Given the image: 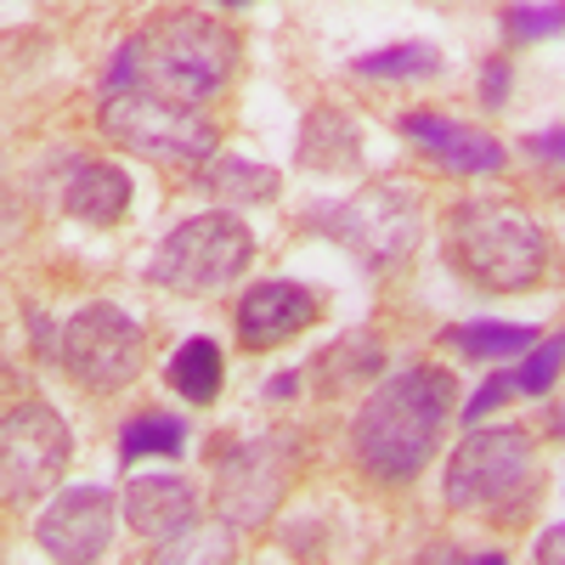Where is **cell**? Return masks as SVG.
I'll list each match as a JSON object with an SVG mask.
<instances>
[{
	"label": "cell",
	"mask_w": 565,
	"mask_h": 565,
	"mask_svg": "<svg viewBox=\"0 0 565 565\" xmlns=\"http://www.w3.org/2000/svg\"><path fill=\"white\" fill-rule=\"evenodd\" d=\"M458 413V385L447 367H402L367 391L351 418V452L367 481L402 487L430 463L447 418Z\"/></svg>",
	"instance_id": "obj_1"
},
{
	"label": "cell",
	"mask_w": 565,
	"mask_h": 565,
	"mask_svg": "<svg viewBox=\"0 0 565 565\" xmlns=\"http://www.w3.org/2000/svg\"><path fill=\"white\" fill-rule=\"evenodd\" d=\"M559 430H565V407H559Z\"/></svg>",
	"instance_id": "obj_31"
},
{
	"label": "cell",
	"mask_w": 565,
	"mask_h": 565,
	"mask_svg": "<svg viewBox=\"0 0 565 565\" xmlns=\"http://www.w3.org/2000/svg\"><path fill=\"white\" fill-rule=\"evenodd\" d=\"M503 29H509V40L537 45V40H548V34L565 29V0H548V7H509L503 12Z\"/></svg>",
	"instance_id": "obj_24"
},
{
	"label": "cell",
	"mask_w": 565,
	"mask_h": 565,
	"mask_svg": "<svg viewBox=\"0 0 565 565\" xmlns=\"http://www.w3.org/2000/svg\"><path fill=\"white\" fill-rule=\"evenodd\" d=\"M300 391V380H295V373H277V380L266 385V396H295Z\"/></svg>",
	"instance_id": "obj_29"
},
{
	"label": "cell",
	"mask_w": 565,
	"mask_h": 565,
	"mask_svg": "<svg viewBox=\"0 0 565 565\" xmlns=\"http://www.w3.org/2000/svg\"><path fill=\"white\" fill-rule=\"evenodd\" d=\"M532 153L548 159V164H565V130H537L532 136Z\"/></svg>",
	"instance_id": "obj_28"
},
{
	"label": "cell",
	"mask_w": 565,
	"mask_h": 565,
	"mask_svg": "<svg viewBox=\"0 0 565 565\" xmlns=\"http://www.w3.org/2000/svg\"><path fill=\"white\" fill-rule=\"evenodd\" d=\"M380 367H385V351H380V340H373V334H345L340 345H328V351L311 362L317 385H322L328 396L345 391L351 380H373Z\"/></svg>",
	"instance_id": "obj_20"
},
{
	"label": "cell",
	"mask_w": 565,
	"mask_h": 565,
	"mask_svg": "<svg viewBox=\"0 0 565 565\" xmlns=\"http://www.w3.org/2000/svg\"><path fill=\"white\" fill-rule=\"evenodd\" d=\"M221 7H249V0H221Z\"/></svg>",
	"instance_id": "obj_30"
},
{
	"label": "cell",
	"mask_w": 565,
	"mask_h": 565,
	"mask_svg": "<svg viewBox=\"0 0 565 565\" xmlns=\"http://www.w3.org/2000/svg\"><path fill=\"white\" fill-rule=\"evenodd\" d=\"M170 391L181 396V402H193V407H210L215 396H221V373H226V362H221V345L210 340V334H193V340H181L175 345V356H170Z\"/></svg>",
	"instance_id": "obj_18"
},
{
	"label": "cell",
	"mask_w": 565,
	"mask_h": 565,
	"mask_svg": "<svg viewBox=\"0 0 565 565\" xmlns=\"http://www.w3.org/2000/svg\"><path fill=\"white\" fill-rule=\"evenodd\" d=\"M63 210L85 226H114L130 210V175L108 159H79L63 181Z\"/></svg>",
	"instance_id": "obj_15"
},
{
	"label": "cell",
	"mask_w": 565,
	"mask_h": 565,
	"mask_svg": "<svg viewBox=\"0 0 565 565\" xmlns=\"http://www.w3.org/2000/svg\"><path fill=\"white\" fill-rule=\"evenodd\" d=\"M509 396H514V373H492V380H487L476 396H469V402L458 407V418H463V424H481V418H492Z\"/></svg>",
	"instance_id": "obj_25"
},
{
	"label": "cell",
	"mask_w": 565,
	"mask_h": 565,
	"mask_svg": "<svg viewBox=\"0 0 565 565\" xmlns=\"http://www.w3.org/2000/svg\"><path fill=\"white\" fill-rule=\"evenodd\" d=\"M402 136L424 159H436L447 175H498L509 164L503 141L487 136L481 125H463V119H447V114H430V108H413L402 119Z\"/></svg>",
	"instance_id": "obj_13"
},
{
	"label": "cell",
	"mask_w": 565,
	"mask_h": 565,
	"mask_svg": "<svg viewBox=\"0 0 565 565\" xmlns=\"http://www.w3.org/2000/svg\"><path fill=\"white\" fill-rule=\"evenodd\" d=\"M543 565H565V521L559 526H548L543 537H537V548H532Z\"/></svg>",
	"instance_id": "obj_27"
},
{
	"label": "cell",
	"mask_w": 565,
	"mask_h": 565,
	"mask_svg": "<svg viewBox=\"0 0 565 565\" xmlns=\"http://www.w3.org/2000/svg\"><path fill=\"white\" fill-rule=\"evenodd\" d=\"M311 221H317V232H328L334 244H345L373 271H391L424 238V193L413 181H367V186H356L351 199L311 210Z\"/></svg>",
	"instance_id": "obj_6"
},
{
	"label": "cell",
	"mask_w": 565,
	"mask_h": 565,
	"mask_svg": "<svg viewBox=\"0 0 565 565\" xmlns=\"http://www.w3.org/2000/svg\"><path fill=\"white\" fill-rule=\"evenodd\" d=\"M295 159H300L306 170H328V175H334V170H356V164H362V130H356V119H351L340 103L311 108L306 125H300Z\"/></svg>",
	"instance_id": "obj_16"
},
{
	"label": "cell",
	"mask_w": 565,
	"mask_h": 565,
	"mask_svg": "<svg viewBox=\"0 0 565 565\" xmlns=\"http://www.w3.org/2000/svg\"><path fill=\"white\" fill-rule=\"evenodd\" d=\"M57 362H63V373L74 385L97 391V396H114L141 373V362H148V334H141V322L125 306L97 300V306H85L63 322Z\"/></svg>",
	"instance_id": "obj_8"
},
{
	"label": "cell",
	"mask_w": 565,
	"mask_h": 565,
	"mask_svg": "<svg viewBox=\"0 0 565 565\" xmlns=\"http://www.w3.org/2000/svg\"><path fill=\"white\" fill-rule=\"evenodd\" d=\"M119 514H125V503H114V492H103V487H68L34 521V543L52 559L90 565V559H103L114 548Z\"/></svg>",
	"instance_id": "obj_11"
},
{
	"label": "cell",
	"mask_w": 565,
	"mask_h": 565,
	"mask_svg": "<svg viewBox=\"0 0 565 565\" xmlns=\"http://www.w3.org/2000/svg\"><path fill=\"white\" fill-rule=\"evenodd\" d=\"M452 351H463L469 362H509V356H526L537 345V328H514V322H458L441 334Z\"/></svg>",
	"instance_id": "obj_19"
},
{
	"label": "cell",
	"mask_w": 565,
	"mask_h": 565,
	"mask_svg": "<svg viewBox=\"0 0 565 565\" xmlns=\"http://www.w3.org/2000/svg\"><path fill=\"white\" fill-rule=\"evenodd\" d=\"M199 186H210V193L226 199V204H271L282 181H277L271 164H255V159H238V153H215L210 164H199Z\"/></svg>",
	"instance_id": "obj_17"
},
{
	"label": "cell",
	"mask_w": 565,
	"mask_h": 565,
	"mask_svg": "<svg viewBox=\"0 0 565 565\" xmlns=\"http://www.w3.org/2000/svg\"><path fill=\"white\" fill-rule=\"evenodd\" d=\"M481 97H487V108H503V103H509V63H503V57L487 63V74H481Z\"/></svg>",
	"instance_id": "obj_26"
},
{
	"label": "cell",
	"mask_w": 565,
	"mask_h": 565,
	"mask_svg": "<svg viewBox=\"0 0 565 565\" xmlns=\"http://www.w3.org/2000/svg\"><path fill=\"white\" fill-rule=\"evenodd\" d=\"M317 317H322V295L317 289L271 277V282H249V289H244L238 311H232V328H238V340L249 351H271L282 340L306 334Z\"/></svg>",
	"instance_id": "obj_12"
},
{
	"label": "cell",
	"mask_w": 565,
	"mask_h": 565,
	"mask_svg": "<svg viewBox=\"0 0 565 565\" xmlns=\"http://www.w3.org/2000/svg\"><path fill=\"white\" fill-rule=\"evenodd\" d=\"M300 469V447L282 436V430H266L255 441H238L221 469H215V509L226 526H260L266 514L282 503L289 492V476Z\"/></svg>",
	"instance_id": "obj_10"
},
{
	"label": "cell",
	"mask_w": 565,
	"mask_h": 565,
	"mask_svg": "<svg viewBox=\"0 0 565 565\" xmlns=\"http://www.w3.org/2000/svg\"><path fill=\"white\" fill-rule=\"evenodd\" d=\"M181 452H186V418H175V413H136L119 430V463L181 458Z\"/></svg>",
	"instance_id": "obj_21"
},
{
	"label": "cell",
	"mask_w": 565,
	"mask_h": 565,
	"mask_svg": "<svg viewBox=\"0 0 565 565\" xmlns=\"http://www.w3.org/2000/svg\"><path fill=\"white\" fill-rule=\"evenodd\" d=\"M537 441L521 424H469V436L452 447L441 498L458 514H492V521H521L537 503Z\"/></svg>",
	"instance_id": "obj_4"
},
{
	"label": "cell",
	"mask_w": 565,
	"mask_h": 565,
	"mask_svg": "<svg viewBox=\"0 0 565 565\" xmlns=\"http://www.w3.org/2000/svg\"><path fill=\"white\" fill-rule=\"evenodd\" d=\"M441 249H447L452 271L487 295L537 289L548 271L543 226L514 199H458L441 226Z\"/></svg>",
	"instance_id": "obj_3"
},
{
	"label": "cell",
	"mask_w": 565,
	"mask_h": 565,
	"mask_svg": "<svg viewBox=\"0 0 565 565\" xmlns=\"http://www.w3.org/2000/svg\"><path fill=\"white\" fill-rule=\"evenodd\" d=\"M249 260H255V232L226 210H204L164 232V244L153 249V282L175 295H221L226 282L249 271Z\"/></svg>",
	"instance_id": "obj_7"
},
{
	"label": "cell",
	"mask_w": 565,
	"mask_h": 565,
	"mask_svg": "<svg viewBox=\"0 0 565 565\" xmlns=\"http://www.w3.org/2000/svg\"><path fill=\"white\" fill-rule=\"evenodd\" d=\"M74 458V436L52 402H12L7 424H0V476H7V503H40L57 498L63 476Z\"/></svg>",
	"instance_id": "obj_9"
},
{
	"label": "cell",
	"mask_w": 565,
	"mask_h": 565,
	"mask_svg": "<svg viewBox=\"0 0 565 565\" xmlns=\"http://www.w3.org/2000/svg\"><path fill=\"white\" fill-rule=\"evenodd\" d=\"M97 125L119 148H130L136 159H153V164H210L215 141H221V130L204 119L199 103H181L153 85H130V90L103 97Z\"/></svg>",
	"instance_id": "obj_5"
},
{
	"label": "cell",
	"mask_w": 565,
	"mask_h": 565,
	"mask_svg": "<svg viewBox=\"0 0 565 565\" xmlns=\"http://www.w3.org/2000/svg\"><path fill=\"white\" fill-rule=\"evenodd\" d=\"M559 367H565V334H548V340H537L521 356V367H514V391L521 396H548L554 380H559Z\"/></svg>",
	"instance_id": "obj_23"
},
{
	"label": "cell",
	"mask_w": 565,
	"mask_h": 565,
	"mask_svg": "<svg viewBox=\"0 0 565 565\" xmlns=\"http://www.w3.org/2000/svg\"><path fill=\"white\" fill-rule=\"evenodd\" d=\"M119 503H125L130 532L148 537V543H159V548L181 543L186 532L199 526V514H204L199 487L181 481V476H136V481H125Z\"/></svg>",
	"instance_id": "obj_14"
},
{
	"label": "cell",
	"mask_w": 565,
	"mask_h": 565,
	"mask_svg": "<svg viewBox=\"0 0 565 565\" xmlns=\"http://www.w3.org/2000/svg\"><path fill=\"white\" fill-rule=\"evenodd\" d=\"M232 74H238V34L204 12H164L119 45L103 97L130 85H153L181 103H210L226 90Z\"/></svg>",
	"instance_id": "obj_2"
},
{
	"label": "cell",
	"mask_w": 565,
	"mask_h": 565,
	"mask_svg": "<svg viewBox=\"0 0 565 565\" xmlns=\"http://www.w3.org/2000/svg\"><path fill=\"white\" fill-rule=\"evenodd\" d=\"M356 74L362 79H436L441 52L430 40H396V45H385V52H362Z\"/></svg>",
	"instance_id": "obj_22"
}]
</instances>
